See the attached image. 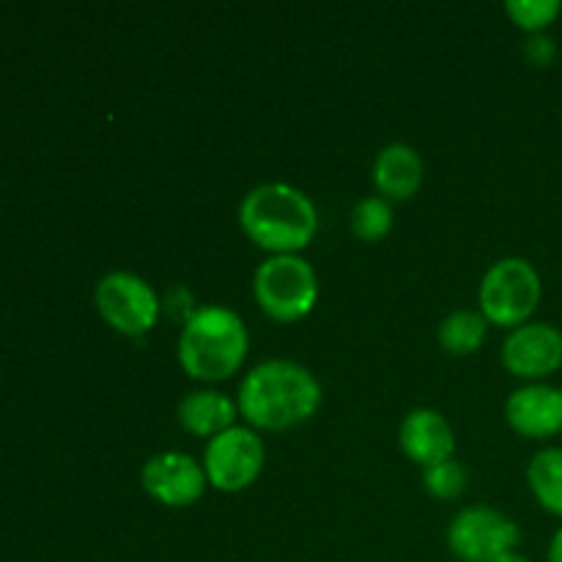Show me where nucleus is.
Masks as SVG:
<instances>
[{
    "instance_id": "f257e3e1",
    "label": "nucleus",
    "mask_w": 562,
    "mask_h": 562,
    "mask_svg": "<svg viewBox=\"0 0 562 562\" xmlns=\"http://www.w3.org/2000/svg\"><path fill=\"white\" fill-rule=\"evenodd\" d=\"M236 404L250 428L285 431L316 415L322 406V382L302 362L269 357L245 373Z\"/></svg>"
},
{
    "instance_id": "f03ea898",
    "label": "nucleus",
    "mask_w": 562,
    "mask_h": 562,
    "mask_svg": "<svg viewBox=\"0 0 562 562\" xmlns=\"http://www.w3.org/2000/svg\"><path fill=\"white\" fill-rule=\"evenodd\" d=\"M239 225L252 245L269 256H285L311 245L318 228V209L300 187L263 181L241 198Z\"/></svg>"
},
{
    "instance_id": "7ed1b4c3",
    "label": "nucleus",
    "mask_w": 562,
    "mask_h": 562,
    "mask_svg": "<svg viewBox=\"0 0 562 562\" xmlns=\"http://www.w3.org/2000/svg\"><path fill=\"white\" fill-rule=\"evenodd\" d=\"M250 351L247 324L234 307L203 305L190 313L179 335V362L198 382L231 379Z\"/></svg>"
},
{
    "instance_id": "20e7f679",
    "label": "nucleus",
    "mask_w": 562,
    "mask_h": 562,
    "mask_svg": "<svg viewBox=\"0 0 562 562\" xmlns=\"http://www.w3.org/2000/svg\"><path fill=\"white\" fill-rule=\"evenodd\" d=\"M543 296L541 272L521 256H505L483 272L477 302L488 324L516 329L532 318Z\"/></svg>"
},
{
    "instance_id": "39448f33",
    "label": "nucleus",
    "mask_w": 562,
    "mask_h": 562,
    "mask_svg": "<svg viewBox=\"0 0 562 562\" xmlns=\"http://www.w3.org/2000/svg\"><path fill=\"white\" fill-rule=\"evenodd\" d=\"M252 296L274 322H300L318 302V274L300 252L269 256L252 274Z\"/></svg>"
},
{
    "instance_id": "423d86ee",
    "label": "nucleus",
    "mask_w": 562,
    "mask_h": 562,
    "mask_svg": "<svg viewBox=\"0 0 562 562\" xmlns=\"http://www.w3.org/2000/svg\"><path fill=\"white\" fill-rule=\"evenodd\" d=\"M93 305L99 316L121 335L140 338L159 322V296L154 285L130 269H113L93 289Z\"/></svg>"
},
{
    "instance_id": "0eeeda50",
    "label": "nucleus",
    "mask_w": 562,
    "mask_h": 562,
    "mask_svg": "<svg viewBox=\"0 0 562 562\" xmlns=\"http://www.w3.org/2000/svg\"><path fill=\"white\" fill-rule=\"evenodd\" d=\"M519 541V525L492 505H467L448 527V547L461 562H494L516 552Z\"/></svg>"
},
{
    "instance_id": "6e6552de",
    "label": "nucleus",
    "mask_w": 562,
    "mask_h": 562,
    "mask_svg": "<svg viewBox=\"0 0 562 562\" xmlns=\"http://www.w3.org/2000/svg\"><path fill=\"white\" fill-rule=\"evenodd\" d=\"M263 461H267V448L256 428L236 423L228 431L209 439L201 464L209 486L234 494L258 481V475L263 472Z\"/></svg>"
},
{
    "instance_id": "1a4fd4ad",
    "label": "nucleus",
    "mask_w": 562,
    "mask_h": 562,
    "mask_svg": "<svg viewBox=\"0 0 562 562\" xmlns=\"http://www.w3.org/2000/svg\"><path fill=\"white\" fill-rule=\"evenodd\" d=\"M140 483L148 497L168 508L195 505L209 486L203 464L184 450H162V453L146 459L140 470Z\"/></svg>"
},
{
    "instance_id": "9d476101",
    "label": "nucleus",
    "mask_w": 562,
    "mask_h": 562,
    "mask_svg": "<svg viewBox=\"0 0 562 562\" xmlns=\"http://www.w3.org/2000/svg\"><path fill=\"white\" fill-rule=\"evenodd\" d=\"M503 366L525 382H547L562 368V329L549 322H527L503 340Z\"/></svg>"
},
{
    "instance_id": "9b49d317",
    "label": "nucleus",
    "mask_w": 562,
    "mask_h": 562,
    "mask_svg": "<svg viewBox=\"0 0 562 562\" xmlns=\"http://www.w3.org/2000/svg\"><path fill=\"white\" fill-rule=\"evenodd\" d=\"M505 420L527 439H549L562 431V387L525 382L505 401Z\"/></svg>"
},
{
    "instance_id": "f8f14e48",
    "label": "nucleus",
    "mask_w": 562,
    "mask_h": 562,
    "mask_svg": "<svg viewBox=\"0 0 562 562\" xmlns=\"http://www.w3.org/2000/svg\"><path fill=\"white\" fill-rule=\"evenodd\" d=\"M401 448L423 470L450 461L456 453V431L448 417L431 406H417L401 423Z\"/></svg>"
},
{
    "instance_id": "ddd939ff",
    "label": "nucleus",
    "mask_w": 562,
    "mask_h": 562,
    "mask_svg": "<svg viewBox=\"0 0 562 562\" xmlns=\"http://www.w3.org/2000/svg\"><path fill=\"white\" fill-rule=\"evenodd\" d=\"M423 157L415 146L404 140H393L379 148L373 157L371 176L379 195L387 201H409L423 184Z\"/></svg>"
},
{
    "instance_id": "4468645a",
    "label": "nucleus",
    "mask_w": 562,
    "mask_h": 562,
    "mask_svg": "<svg viewBox=\"0 0 562 562\" xmlns=\"http://www.w3.org/2000/svg\"><path fill=\"white\" fill-rule=\"evenodd\" d=\"M176 415H179L181 428L190 431L192 437L212 439L217 437V434L228 431L231 426H236L239 404H236L231 395H225L223 390L201 387L190 390V393L179 401Z\"/></svg>"
},
{
    "instance_id": "2eb2a0df",
    "label": "nucleus",
    "mask_w": 562,
    "mask_h": 562,
    "mask_svg": "<svg viewBox=\"0 0 562 562\" xmlns=\"http://www.w3.org/2000/svg\"><path fill=\"white\" fill-rule=\"evenodd\" d=\"M532 497L547 514L562 519V448H541L527 464Z\"/></svg>"
},
{
    "instance_id": "dca6fc26",
    "label": "nucleus",
    "mask_w": 562,
    "mask_h": 562,
    "mask_svg": "<svg viewBox=\"0 0 562 562\" xmlns=\"http://www.w3.org/2000/svg\"><path fill=\"white\" fill-rule=\"evenodd\" d=\"M486 333L488 322L481 311H464V307H459V311H450L439 322L437 340L450 355L467 357L481 349L483 340H486Z\"/></svg>"
},
{
    "instance_id": "f3484780",
    "label": "nucleus",
    "mask_w": 562,
    "mask_h": 562,
    "mask_svg": "<svg viewBox=\"0 0 562 562\" xmlns=\"http://www.w3.org/2000/svg\"><path fill=\"white\" fill-rule=\"evenodd\" d=\"M349 228L357 239L379 241L393 228V203L382 195H368L351 206Z\"/></svg>"
},
{
    "instance_id": "a211bd4d",
    "label": "nucleus",
    "mask_w": 562,
    "mask_h": 562,
    "mask_svg": "<svg viewBox=\"0 0 562 562\" xmlns=\"http://www.w3.org/2000/svg\"><path fill=\"white\" fill-rule=\"evenodd\" d=\"M505 14L527 33L547 31L562 14L560 0H505Z\"/></svg>"
},
{
    "instance_id": "6ab92c4d",
    "label": "nucleus",
    "mask_w": 562,
    "mask_h": 562,
    "mask_svg": "<svg viewBox=\"0 0 562 562\" xmlns=\"http://www.w3.org/2000/svg\"><path fill=\"white\" fill-rule=\"evenodd\" d=\"M423 483H426L428 494L437 499H453L464 494L467 483H470V470L461 461L450 459L442 464H434L423 470Z\"/></svg>"
},
{
    "instance_id": "aec40b11",
    "label": "nucleus",
    "mask_w": 562,
    "mask_h": 562,
    "mask_svg": "<svg viewBox=\"0 0 562 562\" xmlns=\"http://www.w3.org/2000/svg\"><path fill=\"white\" fill-rule=\"evenodd\" d=\"M525 58L530 60L532 66L547 69V66H552V60L558 58V38L547 31L530 33L525 42Z\"/></svg>"
},
{
    "instance_id": "412c9836",
    "label": "nucleus",
    "mask_w": 562,
    "mask_h": 562,
    "mask_svg": "<svg viewBox=\"0 0 562 562\" xmlns=\"http://www.w3.org/2000/svg\"><path fill=\"white\" fill-rule=\"evenodd\" d=\"M547 562H562V527H558V532H554L552 541H549Z\"/></svg>"
},
{
    "instance_id": "4be33fe9",
    "label": "nucleus",
    "mask_w": 562,
    "mask_h": 562,
    "mask_svg": "<svg viewBox=\"0 0 562 562\" xmlns=\"http://www.w3.org/2000/svg\"><path fill=\"white\" fill-rule=\"evenodd\" d=\"M494 562H530L525 558V554H519V552H508V554H503V558H497Z\"/></svg>"
}]
</instances>
